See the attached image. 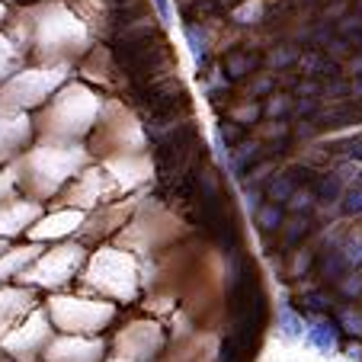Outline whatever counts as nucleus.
<instances>
[{
  "mask_svg": "<svg viewBox=\"0 0 362 362\" xmlns=\"http://www.w3.org/2000/svg\"><path fill=\"white\" fill-rule=\"evenodd\" d=\"M282 324H286V337H288V340H295V337H298V327H301V324L295 321L292 311H282Z\"/></svg>",
  "mask_w": 362,
  "mask_h": 362,
  "instance_id": "2",
  "label": "nucleus"
},
{
  "mask_svg": "<svg viewBox=\"0 0 362 362\" xmlns=\"http://www.w3.org/2000/svg\"><path fill=\"white\" fill-rule=\"evenodd\" d=\"M154 7H158V13H160V20H164V23H170V20H173V13H170V0H154Z\"/></svg>",
  "mask_w": 362,
  "mask_h": 362,
  "instance_id": "4",
  "label": "nucleus"
},
{
  "mask_svg": "<svg viewBox=\"0 0 362 362\" xmlns=\"http://www.w3.org/2000/svg\"><path fill=\"white\" fill-rule=\"evenodd\" d=\"M308 343L317 346L321 353H330L334 343H337V327L330 321H315L311 324V330H308Z\"/></svg>",
  "mask_w": 362,
  "mask_h": 362,
  "instance_id": "1",
  "label": "nucleus"
},
{
  "mask_svg": "<svg viewBox=\"0 0 362 362\" xmlns=\"http://www.w3.org/2000/svg\"><path fill=\"white\" fill-rule=\"evenodd\" d=\"M346 209H349V212H362V189H353V192H349Z\"/></svg>",
  "mask_w": 362,
  "mask_h": 362,
  "instance_id": "3",
  "label": "nucleus"
},
{
  "mask_svg": "<svg viewBox=\"0 0 362 362\" xmlns=\"http://www.w3.org/2000/svg\"><path fill=\"white\" fill-rule=\"evenodd\" d=\"M349 158H362V138H356V141L349 144Z\"/></svg>",
  "mask_w": 362,
  "mask_h": 362,
  "instance_id": "5",
  "label": "nucleus"
}]
</instances>
